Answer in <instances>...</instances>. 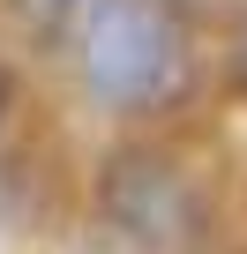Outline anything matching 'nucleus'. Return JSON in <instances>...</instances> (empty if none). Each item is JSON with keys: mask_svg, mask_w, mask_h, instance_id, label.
Wrapping results in <instances>:
<instances>
[{"mask_svg": "<svg viewBox=\"0 0 247 254\" xmlns=\"http://www.w3.org/2000/svg\"><path fill=\"white\" fill-rule=\"evenodd\" d=\"M0 120H8V67H0Z\"/></svg>", "mask_w": 247, "mask_h": 254, "instance_id": "20e7f679", "label": "nucleus"}, {"mask_svg": "<svg viewBox=\"0 0 247 254\" xmlns=\"http://www.w3.org/2000/svg\"><path fill=\"white\" fill-rule=\"evenodd\" d=\"M232 90L247 97V23H240V38H232Z\"/></svg>", "mask_w": 247, "mask_h": 254, "instance_id": "7ed1b4c3", "label": "nucleus"}, {"mask_svg": "<svg viewBox=\"0 0 247 254\" xmlns=\"http://www.w3.org/2000/svg\"><path fill=\"white\" fill-rule=\"evenodd\" d=\"M97 202L120 232H135L150 247H180V239L202 232V187L172 150H112Z\"/></svg>", "mask_w": 247, "mask_h": 254, "instance_id": "f03ea898", "label": "nucleus"}, {"mask_svg": "<svg viewBox=\"0 0 247 254\" xmlns=\"http://www.w3.org/2000/svg\"><path fill=\"white\" fill-rule=\"evenodd\" d=\"M82 90L105 112H158L187 90V30L172 0H90Z\"/></svg>", "mask_w": 247, "mask_h": 254, "instance_id": "f257e3e1", "label": "nucleus"}]
</instances>
